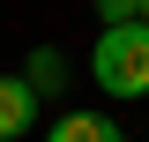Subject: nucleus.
<instances>
[{"mask_svg": "<svg viewBox=\"0 0 149 142\" xmlns=\"http://www.w3.org/2000/svg\"><path fill=\"white\" fill-rule=\"evenodd\" d=\"M90 75L104 97H149V30L142 22H112L90 45Z\"/></svg>", "mask_w": 149, "mask_h": 142, "instance_id": "nucleus-1", "label": "nucleus"}, {"mask_svg": "<svg viewBox=\"0 0 149 142\" xmlns=\"http://www.w3.org/2000/svg\"><path fill=\"white\" fill-rule=\"evenodd\" d=\"M37 127V90L22 75H0V142H22Z\"/></svg>", "mask_w": 149, "mask_h": 142, "instance_id": "nucleus-2", "label": "nucleus"}, {"mask_svg": "<svg viewBox=\"0 0 149 142\" xmlns=\"http://www.w3.org/2000/svg\"><path fill=\"white\" fill-rule=\"evenodd\" d=\"M45 142H127V127L104 120V112H60L45 127Z\"/></svg>", "mask_w": 149, "mask_h": 142, "instance_id": "nucleus-3", "label": "nucleus"}, {"mask_svg": "<svg viewBox=\"0 0 149 142\" xmlns=\"http://www.w3.org/2000/svg\"><path fill=\"white\" fill-rule=\"evenodd\" d=\"M22 82H30L37 97H60V90H67V53H60V45H37V53L22 60Z\"/></svg>", "mask_w": 149, "mask_h": 142, "instance_id": "nucleus-4", "label": "nucleus"}, {"mask_svg": "<svg viewBox=\"0 0 149 142\" xmlns=\"http://www.w3.org/2000/svg\"><path fill=\"white\" fill-rule=\"evenodd\" d=\"M134 22H142V30H149V0H142V8H134Z\"/></svg>", "mask_w": 149, "mask_h": 142, "instance_id": "nucleus-5", "label": "nucleus"}]
</instances>
